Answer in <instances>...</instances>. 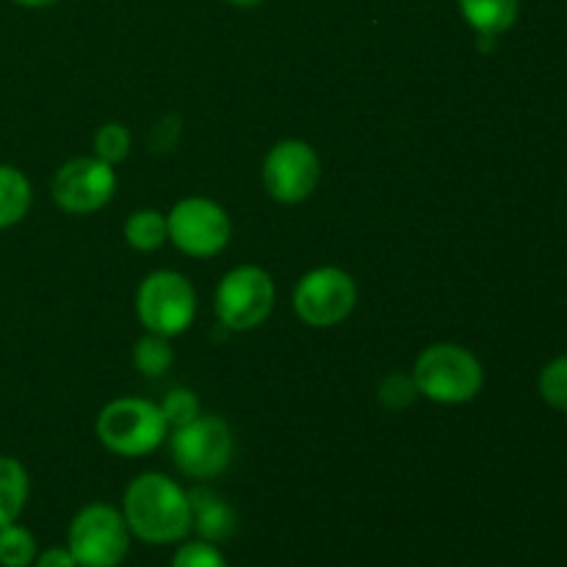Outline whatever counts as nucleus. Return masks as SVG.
<instances>
[{
	"label": "nucleus",
	"mask_w": 567,
	"mask_h": 567,
	"mask_svg": "<svg viewBox=\"0 0 567 567\" xmlns=\"http://www.w3.org/2000/svg\"><path fill=\"white\" fill-rule=\"evenodd\" d=\"M122 515L136 540L172 546L192 535V504L172 476L147 471L138 474L122 496Z\"/></svg>",
	"instance_id": "1"
},
{
	"label": "nucleus",
	"mask_w": 567,
	"mask_h": 567,
	"mask_svg": "<svg viewBox=\"0 0 567 567\" xmlns=\"http://www.w3.org/2000/svg\"><path fill=\"white\" fill-rule=\"evenodd\" d=\"M415 391L435 404H468L485 388V365L460 343H430L413 365Z\"/></svg>",
	"instance_id": "2"
},
{
	"label": "nucleus",
	"mask_w": 567,
	"mask_h": 567,
	"mask_svg": "<svg viewBox=\"0 0 567 567\" xmlns=\"http://www.w3.org/2000/svg\"><path fill=\"white\" fill-rule=\"evenodd\" d=\"M94 435L116 457H147L169 437V424L150 399L122 396L100 410Z\"/></svg>",
	"instance_id": "3"
},
{
	"label": "nucleus",
	"mask_w": 567,
	"mask_h": 567,
	"mask_svg": "<svg viewBox=\"0 0 567 567\" xmlns=\"http://www.w3.org/2000/svg\"><path fill=\"white\" fill-rule=\"evenodd\" d=\"M169 452L172 463L177 465L183 476L208 482L230 468L236 437H233L230 424L225 419L199 413L192 424L172 430Z\"/></svg>",
	"instance_id": "4"
},
{
	"label": "nucleus",
	"mask_w": 567,
	"mask_h": 567,
	"mask_svg": "<svg viewBox=\"0 0 567 567\" xmlns=\"http://www.w3.org/2000/svg\"><path fill=\"white\" fill-rule=\"evenodd\" d=\"M277 302L275 277L252 264L236 266L219 280L214 313L230 332H252L271 316Z\"/></svg>",
	"instance_id": "5"
},
{
	"label": "nucleus",
	"mask_w": 567,
	"mask_h": 567,
	"mask_svg": "<svg viewBox=\"0 0 567 567\" xmlns=\"http://www.w3.org/2000/svg\"><path fill=\"white\" fill-rule=\"evenodd\" d=\"M131 540L122 509L103 502L78 509L66 532V548L81 567H120L131 554Z\"/></svg>",
	"instance_id": "6"
},
{
	"label": "nucleus",
	"mask_w": 567,
	"mask_h": 567,
	"mask_svg": "<svg viewBox=\"0 0 567 567\" xmlns=\"http://www.w3.org/2000/svg\"><path fill=\"white\" fill-rule=\"evenodd\" d=\"M136 316L144 332L177 338L197 319V291L181 271H150L136 291Z\"/></svg>",
	"instance_id": "7"
},
{
	"label": "nucleus",
	"mask_w": 567,
	"mask_h": 567,
	"mask_svg": "<svg viewBox=\"0 0 567 567\" xmlns=\"http://www.w3.org/2000/svg\"><path fill=\"white\" fill-rule=\"evenodd\" d=\"M291 305L299 321L308 327H316V330L338 327L352 316L358 305V282L338 266H319L299 277Z\"/></svg>",
	"instance_id": "8"
},
{
	"label": "nucleus",
	"mask_w": 567,
	"mask_h": 567,
	"mask_svg": "<svg viewBox=\"0 0 567 567\" xmlns=\"http://www.w3.org/2000/svg\"><path fill=\"white\" fill-rule=\"evenodd\" d=\"M166 227H169V241L183 255L197 260L221 255L233 238L230 214L208 197H186L172 205L166 214Z\"/></svg>",
	"instance_id": "9"
},
{
	"label": "nucleus",
	"mask_w": 567,
	"mask_h": 567,
	"mask_svg": "<svg viewBox=\"0 0 567 567\" xmlns=\"http://www.w3.org/2000/svg\"><path fill=\"white\" fill-rule=\"evenodd\" d=\"M266 194L280 205H299L313 197L321 183V158L313 144L282 138L266 153L260 166Z\"/></svg>",
	"instance_id": "10"
},
{
	"label": "nucleus",
	"mask_w": 567,
	"mask_h": 567,
	"mask_svg": "<svg viewBox=\"0 0 567 567\" xmlns=\"http://www.w3.org/2000/svg\"><path fill=\"white\" fill-rule=\"evenodd\" d=\"M114 166L100 161L97 155H81L59 166L50 181V197L64 214L89 216L114 199L116 194Z\"/></svg>",
	"instance_id": "11"
},
{
	"label": "nucleus",
	"mask_w": 567,
	"mask_h": 567,
	"mask_svg": "<svg viewBox=\"0 0 567 567\" xmlns=\"http://www.w3.org/2000/svg\"><path fill=\"white\" fill-rule=\"evenodd\" d=\"M192 504V532H197L199 540L225 543L236 535L238 515L221 496H216L208 487H194L188 491Z\"/></svg>",
	"instance_id": "12"
},
{
	"label": "nucleus",
	"mask_w": 567,
	"mask_h": 567,
	"mask_svg": "<svg viewBox=\"0 0 567 567\" xmlns=\"http://www.w3.org/2000/svg\"><path fill=\"white\" fill-rule=\"evenodd\" d=\"M460 14L476 37L498 39L518 22L520 0H457Z\"/></svg>",
	"instance_id": "13"
},
{
	"label": "nucleus",
	"mask_w": 567,
	"mask_h": 567,
	"mask_svg": "<svg viewBox=\"0 0 567 567\" xmlns=\"http://www.w3.org/2000/svg\"><path fill=\"white\" fill-rule=\"evenodd\" d=\"M33 203L31 181L22 169L0 164V230L20 225Z\"/></svg>",
	"instance_id": "14"
},
{
	"label": "nucleus",
	"mask_w": 567,
	"mask_h": 567,
	"mask_svg": "<svg viewBox=\"0 0 567 567\" xmlns=\"http://www.w3.org/2000/svg\"><path fill=\"white\" fill-rule=\"evenodd\" d=\"M31 496V480L20 460L0 454V526L20 520Z\"/></svg>",
	"instance_id": "15"
},
{
	"label": "nucleus",
	"mask_w": 567,
	"mask_h": 567,
	"mask_svg": "<svg viewBox=\"0 0 567 567\" xmlns=\"http://www.w3.org/2000/svg\"><path fill=\"white\" fill-rule=\"evenodd\" d=\"M125 241L136 252H155L169 241V227H166V214L155 208H138L127 216L125 227Z\"/></svg>",
	"instance_id": "16"
},
{
	"label": "nucleus",
	"mask_w": 567,
	"mask_h": 567,
	"mask_svg": "<svg viewBox=\"0 0 567 567\" xmlns=\"http://www.w3.org/2000/svg\"><path fill=\"white\" fill-rule=\"evenodd\" d=\"M172 363H175L172 338L158 336V332H144L133 347V365L142 377H164Z\"/></svg>",
	"instance_id": "17"
},
{
	"label": "nucleus",
	"mask_w": 567,
	"mask_h": 567,
	"mask_svg": "<svg viewBox=\"0 0 567 567\" xmlns=\"http://www.w3.org/2000/svg\"><path fill=\"white\" fill-rule=\"evenodd\" d=\"M37 554V537L20 520L0 526V567H33Z\"/></svg>",
	"instance_id": "18"
},
{
	"label": "nucleus",
	"mask_w": 567,
	"mask_h": 567,
	"mask_svg": "<svg viewBox=\"0 0 567 567\" xmlns=\"http://www.w3.org/2000/svg\"><path fill=\"white\" fill-rule=\"evenodd\" d=\"M92 144H94V155H97L100 161L116 166L122 164V161H127V155H131V147H133V138H131V131H127V125H122V122H105V125L97 127Z\"/></svg>",
	"instance_id": "19"
},
{
	"label": "nucleus",
	"mask_w": 567,
	"mask_h": 567,
	"mask_svg": "<svg viewBox=\"0 0 567 567\" xmlns=\"http://www.w3.org/2000/svg\"><path fill=\"white\" fill-rule=\"evenodd\" d=\"M537 391L548 408L567 413V354H559L551 363H546L540 380H537Z\"/></svg>",
	"instance_id": "20"
},
{
	"label": "nucleus",
	"mask_w": 567,
	"mask_h": 567,
	"mask_svg": "<svg viewBox=\"0 0 567 567\" xmlns=\"http://www.w3.org/2000/svg\"><path fill=\"white\" fill-rule=\"evenodd\" d=\"M158 408L161 413H164L166 424H169V432L177 430V426L192 424V421L203 413V404H199L197 393L188 391V388H172Z\"/></svg>",
	"instance_id": "21"
},
{
	"label": "nucleus",
	"mask_w": 567,
	"mask_h": 567,
	"mask_svg": "<svg viewBox=\"0 0 567 567\" xmlns=\"http://www.w3.org/2000/svg\"><path fill=\"white\" fill-rule=\"evenodd\" d=\"M169 567H230V565H227L225 554L216 548V543L183 540V546L175 551Z\"/></svg>",
	"instance_id": "22"
},
{
	"label": "nucleus",
	"mask_w": 567,
	"mask_h": 567,
	"mask_svg": "<svg viewBox=\"0 0 567 567\" xmlns=\"http://www.w3.org/2000/svg\"><path fill=\"white\" fill-rule=\"evenodd\" d=\"M415 382L413 377L404 374H391L385 382L380 385V402L391 410H402L408 408L410 402L415 399Z\"/></svg>",
	"instance_id": "23"
},
{
	"label": "nucleus",
	"mask_w": 567,
	"mask_h": 567,
	"mask_svg": "<svg viewBox=\"0 0 567 567\" xmlns=\"http://www.w3.org/2000/svg\"><path fill=\"white\" fill-rule=\"evenodd\" d=\"M33 567H81V565H78V559L72 557V551L66 546H50L37 554Z\"/></svg>",
	"instance_id": "24"
},
{
	"label": "nucleus",
	"mask_w": 567,
	"mask_h": 567,
	"mask_svg": "<svg viewBox=\"0 0 567 567\" xmlns=\"http://www.w3.org/2000/svg\"><path fill=\"white\" fill-rule=\"evenodd\" d=\"M11 3L22 6V9H48V6H55L59 0H11Z\"/></svg>",
	"instance_id": "25"
},
{
	"label": "nucleus",
	"mask_w": 567,
	"mask_h": 567,
	"mask_svg": "<svg viewBox=\"0 0 567 567\" xmlns=\"http://www.w3.org/2000/svg\"><path fill=\"white\" fill-rule=\"evenodd\" d=\"M225 3L236 6V9H255V6H260L264 0H225Z\"/></svg>",
	"instance_id": "26"
}]
</instances>
